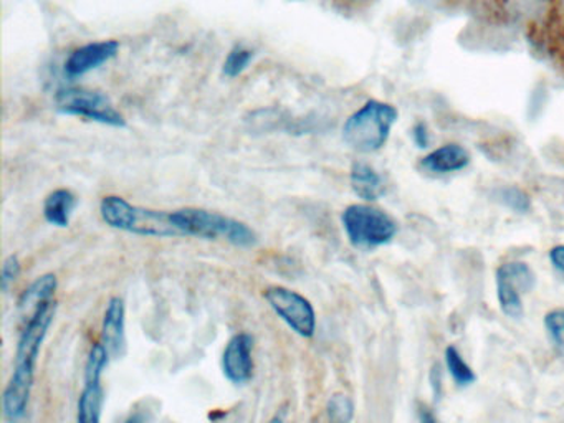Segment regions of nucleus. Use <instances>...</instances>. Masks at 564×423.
I'll use <instances>...</instances> for the list:
<instances>
[{
  "instance_id": "obj_10",
  "label": "nucleus",
  "mask_w": 564,
  "mask_h": 423,
  "mask_svg": "<svg viewBox=\"0 0 564 423\" xmlns=\"http://www.w3.org/2000/svg\"><path fill=\"white\" fill-rule=\"evenodd\" d=\"M120 43L117 40H105V42L87 43L80 48L74 50L65 62V73L70 78L87 75L91 69L100 68L105 63L118 55Z\"/></svg>"
},
{
  "instance_id": "obj_4",
  "label": "nucleus",
  "mask_w": 564,
  "mask_h": 423,
  "mask_svg": "<svg viewBox=\"0 0 564 423\" xmlns=\"http://www.w3.org/2000/svg\"><path fill=\"white\" fill-rule=\"evenodd\" d=\"M100 214L105 224L128 234L141 237H180L171 220V212L138 207L118 195H107L101 200Z\"/></svg>"
},
{
  "instance_id": "obj_9",
  "label": "nucleus",
  "mask_w": 564,
  "mask_h": 423,
  "mask_svg": "<svg viewBox=\"0 0 564 423\" xmlns=\"http://www.w3.org/2000/svg\"><path fill=\"white\" fill-rule=\"evenodd\" d=\"M253 337L239 333L230 337L223 354V372L229 382L243 386L253 376Z\"/></svg>"
},
{
  "instance_id": "obj_18",
  "label": "nucleus",
  "mask_w": 564,
  "mask_h": 423,
  "mask_svg": "<svg viewBox=\"0 0 564 423\" xmlns=\"http://www.w3.org/2000/svg\"><path fill=\"white\" fill-rule=\"evenodd\" d=\"M326 413L332 423H351L355 416V403L346 393H335L326 403Z\"/></svg>"
},
{
  "instance_id": "obj_29",
  "label": "nucleus",
  "mask_w": 564,
  "mask_h": 423,
  "mask_svg": "<svg viewBox=\"0 0 564 423\" xmlns=\"http://www.w3.org/2000/svg\"><path fill=\"white\" fill-rule=\"evenodd\" d=\"M431 382L432 386H434L435 393L438 395V392H441V372H438V366H435L434 369H432Z\"/></svg>"
},
{
  "instance_id": "obj_20",
  "label": "nucleus",
  "mask_w": 564,
  "mask_h": 423,
  "mask_svg": "<svg viewBox=\"0 0 564 423\" xmlns=\"http://www.w3.org/2000/svg\"><path fill=\"white\" fill-rule=\"evenodd\" d=\"M110 359V354H108L104 344H94L90 354H88L87 366H85V380H101Z\"/></svg>"
},
{
  "instance_id": "obj_15",
  "label": "nucleus",
  "mask_w": 564,
  "mask_h": 423,
  "mask_svg": "<svg viewBox=\"0 0 564 423\" xmlns=\"http://www.w3.org/2000/svg\"><path fill=\"white\" fill-rule=\"evenodd\" d=\"M77 197L68 188H57L48 194L44 202L45 220L55 227L65 228L70 225L72 215L77 208Z\"/></svg>"
},
{
  "instance_id": "obj_28",
  "label": "nucleus",
  "mask_w": 564,
  "mask_h": 423,
  "mask_svg": "<svg viewBox=\"0 0 564 423\" xmlns=\"http://www.w3.org/2000/svg\"><path fill=\"white\" fill-rule=\"evenodd\" d=\"M419 420H421V423H438L437 416L427 406L419 409Z\"/></svg>"
},
{
  "instance_id": "obj_7",
  "label": "nucleus",
  "mask_w": 564,
  "mask_h": 423,
  "mask_svg": "<svg viewBox=\"0 0 564 423\" xmlns=\"http://www.w3.org/2000/svg\"><path fill=\"white\" fill-rule=\"evenodd\" d=\"M263 297L283 323L299 336L313 337L316 333V313L313 304L296 291L285 286H270L263 291Z\"/></svg>"
},
{
  "instance_id": "obj_21",
  "label": "nucleus",
  "mask_w": 564,
  "mask_h": 423,
  "mask_svg": "<svg viewBox=\"0 0 564 423\" xmlns=\"http://www.w3.org/2000/svg\"><path fill=\"white\" fill-rule=\"evenodd\" d=\"M21 260L18 254L6 258L2 270H0V290L8 291L11 284H14L15 280L21 276Z\"/></svg>"
},
{
  "instance_id": "obj_23",
  "label": "nucleus",
  "mask_w": 564,
  "mask_h": 423,
  "mask_svg": "<svg viewBox=\"0 0 564 423\" xmlns=\"http://www.w3.org/2000/svg\"><path fill=\"white\" fill-rule=\"evenodd\" d=\"M544 326L556 343L564 344V310H554L544 317Z\"/></svg>"
},
{
  "instance_id": "obj_22",
  "label": "nucleus",
  "mask_w": 564,
  "mask_h": 423,
  "mask_svg": "<svg viewBox=\"0 0 564 423\" xmlns=\"http://www.w3.org/2000/svg\"><path fill=\"white\" fill-rule=\"evenodd\" d=\"M501 202H503L507 207L513 208V210L523 212L530 210V197H528L524 192H521L520 188H505L501 192Z\"/></svg>"
},
{
  "instance_id": "obj_1",
  "label": "nucleus",
  "mask_w": 564,
  "mask_h": 423,
  "mask_svg": "<svg viewBox=\"0 0 564 423\" xmlns=\"http://www.w3.org/2000/svg\"><path fill=\"white\" fill-rule=\"evenodd\" d=\"M55 301L39 307L37 313L25 323L15 350L14 369L11 380L2 393V410L9 423H19L28 413L34 387L35 366L45 337L55 317Z\"/></svg>"
},
{
  "instance_id": "obj_27",
  "label": "nucleus",
  "mask_w": 564,
  "mask_h": 423,
  "mask_svg": "<svg viewBox=\"0 0 564 423\" xmlns=\"http://www.w3.org/2000/svg\"><path fill=\"white\" fill-rule=\"evenodd\" d=\"M150 422V416H148V413L144 412V410H134L133 413H131L130 416H128L127 420H124V423H148Z\"/></svg>"
},
{
  "instance_id": "obj_26",
  "label": "nucleus",
  "mask_w": 564,
  "mask_h": 423,
  "mask_svg": "<svg viewBox=\"0 0 564 423\" xmlns=\"http://www.w3.org/2000/svg\"><path fill=\"white\" fill-rule=\"evenodd\" d=\"M553 25L556 26L557 36L564 40V0H560L554 7Z\"/></svg>"
},
{
  "instance_id": "obj_12",
  "label": "nucleus",
  "mask_w": 564,
  "mask_h": 423,
  "mask_svg": "<svg viewBox=\"0 0 564 423\" xmlns=\"http://www.w3.org/2000/svg\"><path fill=\"white\" fill-rule=\"evenodd\" d=\"M470 164V154L460 144H445L429 152L421 161V167L431 174H452Z\"/></svg>"
},
{
  "instance_id": "obj_19",
  "label": "nucleus",
  "mask_w": 564,
  "mask_h": 423,
  "mask_svg": "<svg viewBox=\"0 0 564 423\" xmlns=\"http://www.w3.org/2000/svg\"><path fill=\"white\" fill-rule=\"evenodd\" d=\"M252 50L246 48V46L242 45L234 46L229 55H227L226 62H224V75H226L227 78H236V76L242 75L247 66L252 62Z\"/></svg>"
},
{
  "instance_id": "obj_11",
  "label": "nucleus",
  "mask_w": 564,
  "mask_h": 423,
  "mask_svg": "<svg viewBox=\"0 0 564 423\" xmlns=\"http://www.w3.org/2000/svg\"><path fill=\"white\" fill-rule=\"evenodd\" d=\"M100 343L107 347L111 359L123 356L127 349V306L121 297L115 296L108 301Z\"/></svg>"
},
{
  "instance_id": "obj_13",
  "label": "nucleus",
  "mask_w": 564,
  "mask_h": 423,
  "mask_svg": "<svg viewBox=\"0 0 564 423\" xmlns=\"http://www.w3.org/2000/svg\"><path fill=\"white\" fill-rule=\"evenodd\" d=\"M58 280L54 273L42 274L39 276L24 293L19 297V314H21L22 319L28 323L35 313H37L39 307L44 306V304L51 303L54 301L55 293H57Z\"/></svg>"
},
{
  "instance_id": "obj_6",
  "label": "nucleus",
  "mask_w": 564,
  "mask_h": 423,
  "mask_svg": "<svg viewBox=\"0 0 564 423\" xmlns=\"http://www.w3.org/2000/svg\"><path fill=\"white\" fill-rule=\"evenodd\" d=\"M55 105L64 115L77 116L100 124L124 128V116L115 108L113 102L104 93L85 88H62L55 95Z\"/></svg>"
},
{
  "instance_id": "obj_8",
  "label": "nucleus",
  "mask_w": 564,
  "mask_h": 423,
  "mask_svg": "<svg viewBox=\"0 0 564 423\" xmlns=\"http://www.w3.org/2000/svg\"><path fill=\"white\" fill-rule=\"evenodd\" d=\"M536 274L523 261H510L497 270L498 304L505 316L520 319L523 316V300L521 293L533 290Z\"/></svg>"
},
{
  "instance_id": "obj_2",
  "label": "nucleus",
  "mask_w": 564,
  "mask_h": 423,
  "mask_svg": "<svg viewBox=\"0 0 564 423\" xmlns=\"http://www.w3.org/2000/svg\"><path fill=\"white\" fill-rule=\"evenodd\" d=\"M171 220L180 237L186 235L204 240H224L236 247H253L257 243L256 230L249 225L206 208H180L171 212Z\"/></svg>"
},
{
  "instance_id": "obj_17",
  "label": "nucleus",
  "mask_w": 564,
  "mask_h": 423,
  "mask_svg": "<svg viewBox=\"0 0 564 423\" xmlns=\"http://www.w3.org/2000/svg\"><path fill=\"white\" fill-rule=\"evenodd\" d=\"M445 366L451 372L452 379L458 387L471 386L477 380L474 369L468 366L467 360L458 352L457 347L448 346L445 349Z\"/></svg>"
},
{
  "instance_id": "obj_3",
  "label": "nucleus",
  "mask_w": 564,
  "mask_h": 423,
  "mask_svg": "<svg viewBox=\"0 0 564 423\" xmlns=\"http://www.w3.org/2000/svg\"><path fill=\"white\" fill-rule=\"evenodd\" d=\"M399 112L389 102L369 99L346 119L343 138L355 151L369 154L384 148L398 121Z\"/></svg>"
},
{
  "instance_id": "obj_14",
  "label": "nucleus",
  "mask_w": 564,
  "mask_h": 423,
  "mask_svg": "<svg viewBox=\"0 0 564 423\" xmlns=\"http://www.w3.org/2000/svg\"><path fill=\"white\" fill-rule=\"evenodd\" d=\"M349 178H351L352 191L365 202H376L384 194V181L379 172L366 162H355Z\"/></svg>"
},
{
  "instance_id": "obj_16",
  "label": "nucleus",
  "mask_w": 564,
  "mask_h": 423,
  "mask_svg": "<svg viewBox=\"0 0 564 423\" xmlns=\"http://www.w3.org/2000/svg\"><path fill=\"white\" fill-rule=\"evenodd\" d=\"M104 402L101 380H85L84 390L78 397L77 423H101Z\"/></svg>"
},
{
  "instance_id": "obj_24",
  "label": "nucleus",
  "mask_w": 564,
  "mask_h": 423,
  "mask_svg": "<svg viewBox=\"0 0 564 423\" xmlns=\"http://www.w3.org/2000/svg\"><path fill=\"white\" fill-rule=\"evenodd\" d=\"M412 139H414V144L417 145V148H429L431 134H429V128L425 122H417V124H414V128H412Z\"/></svg>"
},
{
  "instance_id": "obj_25",
  "label": "nucleus",
  "mask_w": 564,
  "mask_h": 423,
  "mask_svg": "<svg viewBox=\"0 0 564 423\" xmlns=\"http://www.w3.org/2000/svg\"><path fill=\"white\" fill-rule=\"evenodd\" d=\"M550 260L553 267L561 274H564V245H556V247L551 248Z\"/></svg>"
},
{
  "instance_id": "obj_30",
  "label": "nucleus",
  "mask_w": 564,
  "mask_h": 423,
  "mask_svg": "<svg viewBox=\"0 0 564 423\" xmlns=\"http://www.w3.org/2000/svg\"><path fill=\"white\" fill-rule=\"evenodd\" d=\"M269 423H283L282 419H279V416H275V419L270 420Z\"/></svg>"
},
{
  "instance_id": "obj_5",
  "label": "nucleus",
  "mask_w": 564,
  "mask_h": 423,
  "mask_svg": "<svg viewBox=\"0 0 564 423\" xmlns=\"http://www.w3.org/2000/svg\"><path fill=\"white\" fill-rule=\"evenodd\" d=\"M343 227L356 248L372 250L391 243L398 234V221L381 208L369 204H352L343 212Z\"/></svg>"
}]
</instances>
